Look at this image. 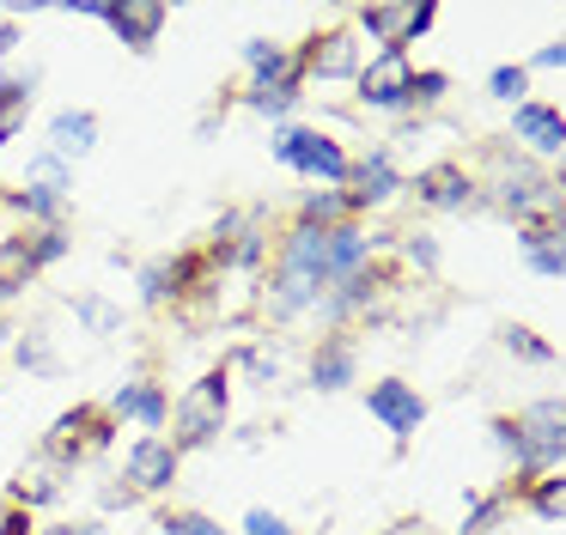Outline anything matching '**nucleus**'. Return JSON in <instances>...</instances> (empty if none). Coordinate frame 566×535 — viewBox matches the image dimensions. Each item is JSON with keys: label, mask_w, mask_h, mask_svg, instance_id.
Returning a JSON list of instances; mask_svg holds the SVG:
<instances>
[{"label": "nucleus", "mask_w": 566, "mask_h": 535, "mask_svg": "<svg viewBox=\"0 0 566 535\" xmlns=\"http://www.w3.org/2000/svg\"><path fill=\"white\" fill-rule=\"evenodd\" d=\"M329 298V231L317 225H293L281 238V268H274L269 280V316L274 323H286V316L311 311V304Z\"/></svg>", "instance_id": "obj_1"}, {"label": "nucleus", "mask_w": 566, "mask_h": 535, "mask_svg": "<svg viewBox=\"0 0 566 535\" xmlns=\"http://www.w3.org/2000/svg\"><path fill=\"white\" fill-rule=\"evenodd\" d=\"M493 438H500V450L517 462V481L560 474V457H566V408H560V396L530 401L517 420H493Z\"/></svg>", "instance_id": "obj_2"}, {"label": "nucleus", "mask_w": 566, "mask_h": 535, "mask_svg": "<svg viewBox=\"0 0 566 535\" xmlns=\"http://www.w3.org/2000/svg\"><path fill=\"white\" fill-rule=\"evenodd\" d=\"M111 438H116V413L104 408V401H74V408L43 432V457H50L55 469H74V462L111 450Z\"/></svg>", "instance_id": "obj_3"}, {"label": "nucleus", "mask_w": 566, "mask_h": 535, "mask_svg": "<svg viewBox=\"0 0 566 535\" xmlns=\"http://www.w3.org/2000/svg\"><path fill=\"white\" fill-rule=\"evenodd\" d=\"M165 426H171V450H177V457H184V450L213 444L220 426H226V365H220V371H208V377H196Z\"/></svg>", "instance_id": "obj_4"}, {"label": "nucleus", "mask_w": 566, "mask_h": 535, "mask_svg": "<svg viewBox=\"0 0 566 535\" xmlns=\"http://www.w3.org/2000/svg\"><path fill=\"white\" fill-rule=\"evenodd\" d=\"M274 158L293 165L298 177H317V182H347V165H354L342 153V140H329L323 128H281L274 134Z\"/></svg>", "instance_id": "obj_5"}, {"label": "nucleus", "mask_w": 566, "mask_h": 535, "mask_svg": "<svg viewBox=\"0 0 566 535\" xmlns=\"http://www.w3.org/2000/svg\"><path fill=\"white\" fill-rule=\"evenodd\" d=\"M432 19H439L432 0H420V7H359L354 12V31L371 36V43H384V49H396V55H408V43L427 36Z\"/></svg>", "instance_id": "obj_6"}, {"label": "nucleus", "mask_w": 566, "mask_h": 535, "mask_svg": "<svg viewBox=\"0 0 566 535\" xmlns=\"http://www.w3.org/2000/svg\"><path fill=\"white\" fill-rule=\"evenodd\" d=\"M293 73L298 80H347V73H359V31L342 24V31L311 36V43L293 55Z\"/></svg>", "instance_id": "obj_7"}, {"label": "nucleus", "mask_w": 566, "mask_h": 535, "mask_svg": "<svg viewBox=\"0 0 566 535\" xmlns=\"http://www.w3.org/2000/svg\"><path fill=\"white\" fill-rule=\"evenodd\" d=\"M366 413H378V420L390 426L396 444H408V438L420 432V420H427V401H420L415 384H402V377H384V384L366 389Z\"/></svg>", "instance_id": "obj_8"}, {"label": "nucleus", "mask_w": 566, "mask_h": 535, "mask_svg": "<svg viewBox=\"0 0 566 535\" xmlns=\"http://www.w3.org/2000/svg\"><path fill=\"white\" fill-rule=\"evenodd\" d=\"M359 97H366L371 109H408V80H415V67H408V55H396V49H378L371 61H359Z\"/></svg>", "instance_id": "obj_9"}, {"label": "nucleus", "mask_w": 566, "mask_h": 535, "mask_svg": "<svg viewBox=\"0 0 566 535\" xmlns=\"http://www.w3.org/2000/svg\"><path fill=\"white\" fill-rule=\"evenodd\" d=\"M104 24H111L135 55H153L159 31L171 24V7H165V0H111V7H104Z\"/></svg>", "instance_id": "obj_10"}, {"label": "nucleus", "mask_w": 566, "mask_h": 535, "mask_svg": "<svg viewBox=\"0 0 566 535\" xmlns=\"http://www.w3.org/2000/svg\"><path fill=\"white\" fill-rule=\"evenodd\" d=\"M177 450H171V438H159V432H140L135 444H128V481H135V493H165V486H177Z\"/></svg>", "instance_id": "obj_11"}, {"label": "nucleus", "mask_w": 566, "mask_h": 535, "mask_svg": "<svg viewBox=\"0 0 566 535\" xmlns=\"http://www.w3.org/2000/svg\"><path fill=\"white\" fill-rule=\"evenodd\" d=\"M475 189L481 182L469 177L463 165H427V170H415V201H427V207H439V213H457V207H475Z\"/></svg>", "instance_id": "obj_12"}, {"label": "nucleus", "mask_w": 566, "mask_h": 535, "mask_svg": "<svg viewBox=\"0 0 566 535\" xmlns=\"http://www.w3.org/2000/svg\"><path fill=\"white\" fill-rule=\"evenodd\" d=\"M359 377V347H354V335H323L317 340V353H311V389H323V396H335V389H347Z\"/></svg>", "instance_id": "obj_13"}, {"label": "nucleus", "mask_w": 566, "mask_h": 535, "mask_svg": "<svg viewBox=\"0 0 566 535\" xmlns=\"http://www.w3.org/2000/svg\"><path fill=\"white\" fill-rule=\"evenodd\" d=\"M347 201H354V213H366V207H378V201H390L396 189H402V170H396V158L390 153H366L359 165H347Z\"/></svg>", "instance_id": "obj_14"}, {"label": "nucleus", "mask_w": 566, "mask_h": 535, "mask_svg": "<svg viewBox=\"0 0 566 535\" xmlns=\"http://www.w3.org/2000/svg\"><path fill=\"white\" fill-rule=\"evenodd\" d=\"M512 134L530 146V153H542V158H554L566 146V116L554 104H517V116H512Z\"/></svg>", "instance_id": "obj_15"}, {"label": "nucleus", "mask_w": 566, "mask_h": 535, "mask_svg": "<svg viewBox=\"0 0 566 535\" xmlns=\"http://www.w3.org/2000/svg\"><path fill=\"white\" fill-rule=\"evenodd\" d=\"M104 408L116 413V420H135V426H147V432H159L165 420H171V401H165V389L159 384H123Z\"/></svg>", "instance_id": "obj_16"}, {"label": "nucleus", "mask_w": 566, "mask_h": 535, "mask_svg": "<svg viewBox=\"0 0 566 535\" xmlns=\"http://www.w3.org/2000/svg\"><path fill=\"white\" fill-rule=\"evenodd\" d=\"M92 146H98V116L92 109H62V116L50 122V158H86Z\"/></svg>", "instance_id": "obj_17"}, {"label": "nucleus", "mask_w": 566, "mask_h": 535, "mask_svg": "<svg viewBox=\"0 0 566 535\" xmlns=\"http://www.w3.org/2000/svg\"><path fill=\"white\" fill-rule=\"evenodd\" d=\"M31 85H38V73H7V67H0V146L25 128V116H31Z\"/></svg>", "instance_id": "obj_18"}, {"label": "nucleus", "mask_w": 566, "mask_h": 535, "mask_svg": "<svg viewBox=\"0 0 566 535\" xmlns=\"http://www.w3.org/2000/svg\"><path fill=\"white\" fill-rule=\"evenodd\" d=\"M38 255H31V238L19 231V238H0V298H13V292H25L31 280H38Z\"/></svg>", "instance_id": "obj_19"}, {"label": "nucleus", "mask_w": 566, "mask_h": 535, "mask_svg": "<svg viewBox=\"0 0 566 535\" xmlns=\"http://www.w3.org/2000/svg\"><path fill=\"white\" fill-rule=\"evenodd\" d=\"M524 255H530V268H536L542 280H560L566 274V243H560V225H524Z\"/></svg>", "instance_id": "obj_20"}, {"label": "nucleus", "mask_w": 566, "mask_h": 535, "mask_svg": "<svg viewBox=\"0 0 566 535\" xmlns=\"http://www.w3.org/2000/svg\"><path fill=\"white\" fill-rule=\"evenodd\" d=\"M62 493V469H55L50 457H38L31 469H19V481H13V505H50V499Z\"/></svg>", "instance_id": "obj_21"}, {"label": "nucleus", "mask_w": 566, "mask_h": 535, "mask_svg": "<svg viewBox=\"0 0 566 535\" xmlns=\"http://www.w3.org/2000/svg\"><path fill=\"white\" fill-rule=\"evenodd\" d=\"M347 219H354V201H347L342 189H317V195H305V201H298V225L329 231V225H347Z\"/></svg>", "instance_id": "obj_22"}, {"label": "nucleus", "mask_w": 566, "mask_h": 535, "mask_svg": "<svg viewBox=\"0 0 566 535\" xmlns=\"http://www.w3.org/2000/svg\"><path fill=\"white\" fill-rule=\"evenodd\" d=\"M67 311H74V316H80V323H86V328H92V335H98V340L123 335V311H116L111 298H98V292H80V298L67 304Z\"/></svg>", "instance_id": "obj_23"}, {"label": "nucleus", "mask_w": 566, "mask_h": 535, "mask_svg": "<svg viewBox=\"0 0 566 535\" xmlns=\"http://www.w3.org/2000/svg\"><path fill=\"white\" fill-rule=\"evenodd\" d=\"M13 207H19L25 219H43V225H62V213H67V195L43 189V182H25V189L13 195Z\"/></svg>", "instance_id": "obj_24"}, {"label": "nucleus", "mask_w": 566, "mask_h": 535, "mask_svg": "<svg viewBox=\"0 0 566 535\" xmlns=\"http://www.w3.org/2000/svg\"><path fill=\"white\" fill-rule=\"evenodd\" d=\"M524 493H530V511H536V517H548V523L566 517V481L560 474H536Z\"/></svg>", "instance_id": "obj_25"}, {"label": "nucleus", "mask_w": 566, "mask_h": 535, "mask_svg": "<svg viewBox=\"0 0 566 535\" xmlns=\"http://www.w3.org/2000/svg\"><path fill=\"white\" fill-rule=\"evenodd\" d=\"M298 97H305V80H298V73H286L281 85H269V92L244 97V104H250V109H262V116H286V109H293Z\"/></svg>", "instance_id": "obj_26"}, {"label": "nucleus", "mask_w": 566, "mask_h": 535, "mask_svg": "<svg viewBox=\"0 0 566 535\" xmlns=\"http://www.w3.org/2000/svg\"><path fill=\"white\" fill-rule=\"evenodd\" d=\"M19 365H25V371H38V377H55V371H62V359H55V347H50V335H43V328L19 335Z\"/></svg>", "instance_id": "obj_27"}, {"label": "nucleus", "mask_w": 566, "mask_h": 535, "mask_svg": "<svg viewBox=\"0 0 566 535\" xmlns=\"http://www.w3.org/2000/svg\"><path fill=\"white\" fill-rule=\"evenodd\" d=\"M500 340H505V353H517V359H530V365H548L554 359V347H548V340H536V328H524V323H505Z\"/></svg>", "instance_id": "obj_28"}, {"label": "nucleus", "mask_w": 566, "mask_h": 535, "mask_svg": "<svg viewBox=\"0 0 566 535\" xmlns=\"http://www.w3.org/2000/svg\"><path fill=\"white\" fill-rule=\"evenodd\" d=\"M444 92H451V73H439V67H420L415 80H408V104L415 109H432Z\"/></svg>", "instance_id": "obj_29"}, {"label": "nucleus", "mask_w": 566, "mask_h": 535, "mask_svg": "<svg viewBox=\"0 0 566 535\" xmlns=\"http://www.w3.org/2000/svg\"><path fill=\"white\" fill-rule=\"evenodd\" d=\"M500 517H505V493H481L475 505H469V517H463V529H457V535H488Z\"/></svg>", "instance_id": "obj_30"}, {"label": "nucleus", "mask_w": 566, "mask_h": 535, "mask_svg": "<svg viewBox=\"0 0 566 535\" xmlns=\"http://www.w3.org/2000/svg\"><path fill=\"white\" fill-rule=\"evenodd\" d=\"M25 182H43V189H55V195H74V177H67V165H62V158H50V153L31 158Z\"/></svg>", "instance_id": "obj_31"}, {"label": "nucleus", "mask_w": 566, "mask_h": 535, "mask_svg": "<svg viewBox=\"0 0 566 535\" xmlns=\"http://www.w3.org/2000/svg\"><path fill=\"white\" fill-rule=\"evenodd\" d=\"M159 529H165V535H226L220 523L208 517V511H165Z\"/></svg>", "instance_id": "obj_32"}, {"label": "nucleus", "mask_w": 566, "mask_h": 535, "mask_svg": "<svg viewBox=\"0 0 566 535\" xmlns=\"http://www.w3.org/2000/svg\"><path fill=\"white\" fill-rule=\"evenodd\" d=\"M31 255H38V268L62 262V255H67V231H62V225H43V231H31Z\"/></svg>", "instance_id": "obj_33"}, {"label": "nucleus", "mask_w": 566, "mask_h": 535, "mask_svg": "<svg viewBox=\"0 0 566 535\" xmlns=\"http://www.w3.org/2000/svg\"><path fill=\"white\" fill-rule=\"evenodd\" d=\"M402 262H408V268H420V274H432V268H439V243H432L427 231H408V243H402Z\"/></svg>", "instance_id": "obj_34"}, {"label": "nucleus", "mask_w": 566, "mask_h": 535, "mask_svg": "<svg viewBox=\"0 0 566 535\" xmlns=\"http://www.w3.org/2000/svg\"><path fill=\"white\" fill-rule=\"evenodd\" d=\"M488 85H493V97H505V104H524V92H530V73H524V67H500Z\"/></svg>", "instance_id": "obj_35"}, {"label": "nucleus", "mask_w": 566, "mask_h": 535, "mask_svg": "<svg viewBox=\"0 0 566 535\" xmlns=\"http://www.w3.org/2000/svg\"><path fill=\"white\" fill-rule=\"evenodd\" d=\"M244 535H293V529H286V517H274V511H250V517H244Z\"/></svg>", "instance_id": "obj_36"}, {"label": "nucleus", "mask_w": 566, "mask_h": 535, "mask_svg": "<svg viewBox=\"0 0 566 535\" xmlns=\"http://www.w3.org/2000/svg\"><path fill=\"white\" fill-rule=\"evenodd\" d=\"M0 535H38V529H31V511L25 505H7V511H0Z\"/></svg>", "instance_id": "obj_37"}, {"label": "nucleus", "mask_w": 566, "mask_h": 535, "mask_svg": "<svg viewBox=\"0 0 566 535\" xmlns=\"http://www.w3.org/2000/svg\"><path fill=\"white\" fill-rule=\"evenodd\" d=\"M530 67H566V43H548V49H536V61ZM524 67V73H530Z\"/></svg>", "instance_id": "obj_38"}, {"label": "nucleus", "mask_w": 566, "mask_h": 535, "mask_svg": "<svg viewBox=\"0 0 566 535\" xmlns=\"http://www.w3.org/2000/svg\"><path fill=\"white\" fill-rule=\"evenodd\" d=\"M13 49H19V24L7 19V24H0V67H7V55H13Z\"/></svg>", "instance_id": "obj_39"}, {"label": "nucleus", "mask_w": 566, "mask_h": 535, "mask_svg": "<svg viewBox=\"0 0 566 535\" xmlns=\"http://www.w3.org/2000/svg\"><path fill=\"white\" fill-rule=\"evenodd\" d=\"M55 535H98V529H74V523H67V529H55Z\"/></svg>", "instance_id": "obj_40"}]
</instances>
